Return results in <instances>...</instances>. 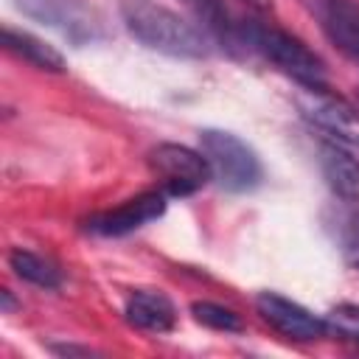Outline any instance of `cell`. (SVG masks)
<instances>
[{"label":"cell","mask_w":359,"mask_h":359,"mask_svg":"<svg viewBox=\"0 0 359 359\" xmlns=\"http://www.w3.org/2000/svg\"><path fill=\"white\" fill-rule=\"evenodd\" d=\"M208 36L227 48L252 50L261 28L272 22V0H185Z\"/></svg>","instance_id":"2"},{"label":"cell","mask_w":359,"mask_h":359,"mask_svg":"<svg viewBox=\"0 0 359 359\" xmlns=\"http://www.w3.org/2000/svg\"><path fill=\"white\" fill-rule=\"evenodd\" d=\"M165 210V194L163 191H146V194H137L109 210H101L95 216L87 219V230L95 233V236H104V238H112V236H126L154 219H160Z\"/></svg>","instance_id":"9"},{"label":"cell","mask_w":359,"mask_h":359,"mask_svg":"<svg viewBox=\"0 0 359 359\" xmlns=\"http://www.w3.org/2000/svg\"><path fill=\"white\" fill-rule=\"evenodd\" d=\"M50 351H53V353H62V356H73V353L90 356V353H95V351H90V348H79V345H50Z\"/></svg>","instance_id":"18"},{"label":"cell","mask_w":359,"mask_h":359,"mask_svg":"<svg viewBox=\"0 0 359 359\" xmlns=\"http://www.w3.org/2000/svg\"><path fill=\"white\" fill-rule=\"evenodd\" d=\"M121 20L126 31L146 48L180 56V59H202L210 53V36L208 31L196 28L191 20L180 17L177 11L151 3V0H123L121 3Z\"/></svg>","instance_id":"1"},{"label":"cell","mask_w":359,"mask_h":359,"mask_svg":"<svg viewBox=\"0 0 359 359\" xmlns=\"http://www.w3.org/2000/svg\"><path fill=\"white\" fill-rule=\"evenodd\" d=\"M252 53L269 62L278 73L297 81L303 90H325V81H328L325 62L303 39L283 31L280 25L269 22L266 28H261L252 42Z\"/></svg>","instance_id":"3"},{"label":"cell","mask_w":359,"mask_h":359,"mask_svg":"<svg viewBox=\"0 0 359 359\" xmlns=\"http://www.w3.org/2000/svg\"><path fill=\"white\" fill-rule=\"evenodd\" d=\"M323 28V34L348 59L359 62V6L353 0H297Z\"/></svg>","instance_id":"10"},{"label":"cell","mask_w":359,"mask_h":359,"mask_svg":"<svg viewBox=\"0 0 359 359\" xmlns=\"http://www.w3.org/2000/svg\"><path fill=\"white\" fill-rule=\"evenodd\" d=\"M191 314H194L196 323H202V325H208L213 331H241V325H244L241 317L233 309H224V306L208 303V300L194 303L191 306Z\"/></svg>","instance_id":"15"},{"label":"cell","mask_w":359,"mask_h":359,"mask_svg":"<svg viewBox=\"0 0 359 359\" xmlns=\"http://www.w3.org/2000/svg\"><path fill=\"white\" fill-rule=\"evenodd\" d=\"M339 241L353 266H359V210L339 216Z\"/></svg>","instance_id":"17"},{"label":"cell","mask_w":359,"mask_h":359,"mask_svg":"<svg viewBox=\"0 0 359 359\" xmlns=\"http://www.w3.org/2000/svg\"><path fill=\"white\" fill-rule=\"evenodd\" d=\"M3 48L17 56L20 62H28L36 70L45 73H65V59L56 48H50L48 42H42L39 36L28 34V31H17L11 25L3 28Z\"/></svg>","instance_id":"13"},{"label":"cell","mask_w":359,"mask_h":359,"mask_svg":"<svg viewBox=\"0 0 359 359\" xmlns=\"http://www.w3.org/2000/svg\"><path fill=\"white\" fill-rule=\"evenodd\" d=\"M14 6L25 17L59 31L73 45H90L104 36L101 17L84 0H14Z\"/></svg>","instance_id":"5"},{"label":"cell","mask_w":359,"mask_h":359,"mask_svg":"<svg viewBox=\"0 0 359 359\" xmlns=\"http://www.w3.org/2000/svg\"><path fill=\"white\" fill-rule=\"evenodd\" d=\"M199 151L205 154L213 180L224 191L241 194L261 182V160L238 135L224 129H205L199 135Z\"/></svg>","instance_id":"4"},{"label":"cell","mask_w":359,"mask_h":359,"mask_svg":"<svg viewBox=\"0 0 359 359\" xmlns=\"http://www.w3.org/2000/svg\"><path fill=\"white\" fill-rule=\"evenodd\" d=\"M8 266L14 269L17 278H22V280H28L34 286H42V289H56L62 283V272H59V266L53 261L42 258L39 252L22 250V247L11 250Z\"/></svg>","instance_id":"14"},{"label":"cell","mask_w":359,"mask_h":359,"mask_svg":"<svg viewBox=\"0 0 359 359\" xmlns=\"http://www.w3.org/2000/svg\"><path fill=\"white\" fill-rule=\"evenodd\" d=\"M255 309L261 314V320L275 328L280 337L294 339V342H311L325 337V320L314 317L309 309H303L300 303L278 294V292H261L255 297Z\"/></svg>","instance_id":"8"},{"label":"cell","mask_w":359,"mask_h":359,"mask_svg":"<svg viewBox=\"0 0 359 359\" xmlns=\"http://www.w3.org/2000/svg\"><path fill=\"white\" fill-rule=\"evenodd\" d=\"M323 320H325V331L328 334H337L342 339L359 342V306H348V303L337 306Z\"/></svg>","instance_id":"16"},{"label":"cell","mask_w":359,"mask_h":359,"mask_svg":"<svg viewBox=\"0 0 359 359\" xmlns=\"http://www.w3.org/2000/svg\"><path fill=\"white\" fill-rule=\"evenodd\" d=\"M320 168L328 182V188L345 199V202H359V160L345 151L339 143L323 146L320 151Z\"/></svg>","instance_id":"12"},{"label":"cell","mask_w":359,"mask_h":359,"mask_svg":"<svg viewBox=\"0 0 359 359\" xmlns=\"http://www.w3.org/2000/svg\"><path fill=\"white\" fill-rule=\"evenodd\" d=\"M149 168L160 180L163 194L168 196H191L213 177L205 154L180 143L154 146L149 151Z\"/></svg>","instance_id":"6"},{"label":"cell","mask_w":359,"mask_h":359,"mask_svg":"<svg viewBox=\"0 0 359 359\" xmlns=\"http://www.w3.org/2000/svg\"><path fill=\"white\" fill-rule=\"evenodd\" d=\"M123 314H126V323L129 325H135L140 331H149V334H165L177 323L174 303L163 292H151V289L132 292L126 297Z\"/></svg>","instance_id":"11"},{"label":"cell","mask_w":359,"mask_h":359,"mask_svg":"<svg viewBox=\"0 0 359 359\" xmlns=\"http://www.w3.org/2000/svg\"><path fill=\"white\" fill-rule=\"evenodd\" d=\"M303 115L339 146L359 149V109L328 90H306L300 98Z\"/></svg>","instance_id":"7"},{"label":"cell","mask_w":359,"mask_h":359,"mask_svg":"<svg viewBox=\"0 0 359 359\" xmlns=\"http://www.w3.org/2000/svg\"><path fill=\"white\" fill-rule=\"evenodd\" d=\"M11 306H14L11 294H8V292H3V309H6V311H11Z\"/></svg>","instance_id":"19"}]
</instances>
